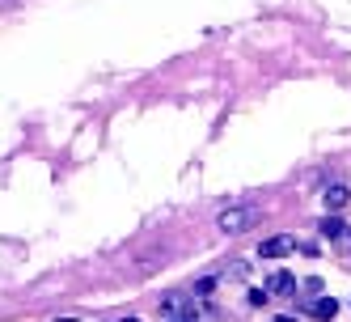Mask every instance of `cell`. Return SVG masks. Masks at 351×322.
Here are the masks:
<instances>
[{
    "label": "cell",
    "mask_w": 351,
    "mask_h": 322,
    "mask_svg": "<svg viewBox=\"0 0 351 322\" xmlns=\"http://www.w3.org/2000/svg\"><path fill=\"white\" fill-rule=\"evenodd\" d=\"M263 220V208L258 204H233V208H224L216 216V229L220 233H245V229H254Z\"/></svg>",
    "instance_id": "cell-1"
},
{
    "label": "cell",
    "mask_w": 351,
    "mask_h": 322,
    "mask_svg": "<svg viewBox=\"0 0 351 322\" xmlns=\"http://www.w3.org/2000/svg\"><path fill=\"white\" fill-rule=\"evenodd\" d=\"M263 288H267V297H292L296 292V280H292V271H271Z\"/></svg>",
    "instance_id": "cell-2"
},
{
    "label": "cell",
    "mask_w": 351,
    "mask_h": 322,
    "mask_svg": "<svg viewBox=\"0 0 351 322\" xmlns=\"http://www.w3.org/2000/svg\"><path fill=\"white\" fill-rule=\"evenodd\" d=\"M317 229H322V238H330V242H351V229L343 225L339 216H326V220H322Z\"/></svg>",
    "instance_id": "cell-3"
},
{
    "label": "cell",
    "mask_w": 351,
    "mask_h": 322,
    "mask_svg": "<svg viewBox=\"0 0 351 322\" xmlns=\"http://www.w3.org/2000/svg\"><path fill=\"white\" fill-rule=\"evenodd\" d=\"M322 200H326V208H330V212H339V208H347V204H351V191H347L343 183H335V187H326Z\"/></svg>",
    "instance_id": "cell-4"
},
{
    "label": "cell",
    "mask_w": 351,
    "mask_h": 322,
    "mask_svg": "<svg viewBox=\"0 0 351 322\" xmlns=\"http://www.w3.org/2000/svg\"><path fill=\"white\" fill-rule=\"evenodd\" d=\"M292 246H296L292 238H267L258 255H263V259H280V255H288V251H292Z\"/></svg>",
    "instance_id": "cell-5"
},
{
    "label": "cell",
    "mask_w": 351,
    "mask_h": 322,
    "mask_svg": "<svg viewBox=\"0 0 351 322\" xmlns=\"http://www.w3.org/2000/svg\"><path fill=\"white\" fill-rule=\"evenodd\" d=\"M339 314V301H335V297H317V301H313V318H322V322H330Z\"/></svg>",
    "instance_id": "cell-6"
},
{
    "label": "cell",
    "mask_w": 351,
    "mask_h": 322,
    "mask_svg": "<svg viewBox=\"0 0 351 322\" xmlns=\"http://www.w3.org/2000/svg\"><path fill=\"white\" fill-rule=\"evenodd\" d=\"M169 322H199V314H195V310H186V314H173Z\"/></svg>",
    "instance_id": "cell-7"
},
{
    "label": "cell",
    "mask_w": 351,
    "mask_h": 322,
    "mask_svg": "<svg viewBox=\"0 0 351 322\" xmlns=\"http://www.w3.org/2000/svg\"><path fill=\"white\" fill-rule=\"evenodd\" d=\"M275 322H296V318H288V314H280V318H275Z\"/></svg>",
    "instance_id": "cell-8"
},
{
    "label": "cell",
    "mask_w": 351,
    "mask_h": 322,
    "mask_svg": "<svg viewBox=\"0 0 351 322\" xmlns=\"http://www.w3.org/2000/svg\"><path fill=\"white\" fill-rule=\"evenodd\" d=\"M9 5H17V0H0V9H9Z\"/></svg>",
    "instance_id": "cell-9"
},
{
    "label": "cell",
    "mask_w": 351,
    "mask_h": 322,
    "mask_svg": "<svg viewBox=\"0 0 351 322\" xmlns=\"http://www.w3.org/2000/svg\"><path fill=\"white\" fill-rule=\"evenodd\" d=\"M119 322H140V318H119Z\"/></svg>",
    "instance_id": "cell-10"
}]
</instances>
